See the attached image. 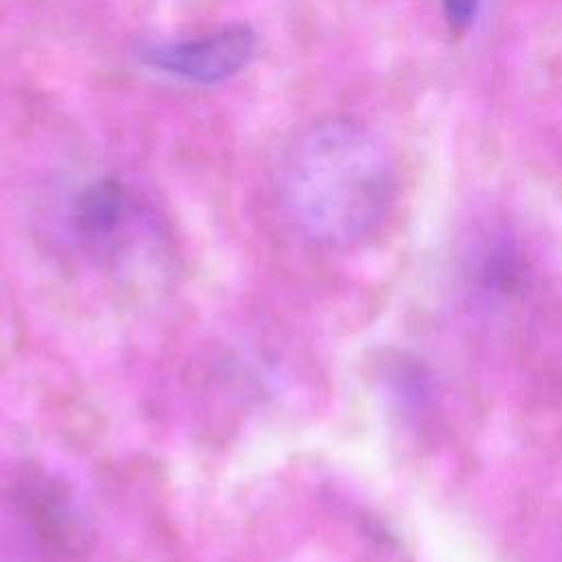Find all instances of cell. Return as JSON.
<instances>
[{
	"mask_svg": "<svg viewBox=\"0 0 562 562\" xmlns=\"http://www.w3.org/2000/svg\"><path fill=\"white\" fill-rule=\"evenodd\" d=\"M393 195V158L358 121H316L283 154L281 206L290 224L318 246L349 248L364 241L386 217Z\"/></svg>",
	"mask_w": 562,
	"mask_h": 562,
	"instance_id": "6da1fadb",
	"label": "cell"
},
{
	"mask_svg": "<svg viewBox=\"0 0 562 562\" xmlns=\"http://www.w3.org/2000/svg\"><path fill=\"white\" fill-rule=\"evenodd\" d=\"M441 4H443V13H446L448 24L454 31H463L476 18L481 0H441Z\"/></svg>",
	"mask_w": 562,
	"mask_h": 562,
	"instance_id": "52a82bcc",
	"label": "cell"
},
{
	"mask_svg": "<svg viewBox=\"0 0 562 562\" xmlns=\"http://www.w3.org/2000/svg\"><path fill=\"white\" fill-rule=\"evenodd\" d=\"M470 285L483 299H507L527 279L522 246L505 231H490L476 237L465 255Z\"/></svg>",
	"mask_w": 562,
	"mask_h": 562,
	"instance_id": "5b68a950",
	"label": "cell"
},
{
	"mask_svg": "<svg viewBox=\"0 0 562 562\" xmlns=\"http://www.w3.org/2000/svg\"><path fill=\"white\" fill-rule=\"evenodd\" d=\"M386 382L391 395L406 413H419L432 400L428 375L422 371L419 364L411 360H400L391 369H386Z\"/></svg>",
	"mask_w": 562,
	"mask_h": 562,
	"instance_id": "8992f818",
	"label": "cell"
},
{
	"mask_svg": "<svg viewBox=\"0 0 562 562\" xmlns=\"http://www.w3.org/2000/svg\"><path fill=\"white\" fill-rule=\"evenodd\" d=\"M68 233L101 263L125 261L158 239V215L145 191L119 173L86 180L68 202Z\"/></svg>",
	"mask_w": 562,
	"mask_h": 562,
	"instance_id": "7a4b0ae2",
	"label": "cell"
},
{
	"mask_svg": "<svg viewBox=\"0 0 562 562\" xmlns=\"http://www.w3.org/2000/svg\"><path fill=\"white\" fill-rule=\"evenodd\" d=\"M18 498L29 531L42 551H48L61 562L83 553L88 538L86 520L75 505L72 492L61 485L59 479L44 472H31L20 483Z\"/></svg>",
	"mask_w": 562,
	"mask_h": 562,
	"instance_id": "277c9868",
	"label": "cell"
},
{
	"mask_svg": "<svg viewBox=\"0 0 562 562\" xmlns=\"http://www.w3.org/2000/svg\"><path fill=\"white\" fill-rule=\"evenodd\" d=\"M255 48V33L248 26L231 24L189 40L147 44L138 55L165 75L193 83H217L248 66Z\"/></svg>",
	"mask_w": 562,
	"mask_h": 562,
	"instance_id": "3957f363",
	"label": "cell"
}]
</instances>
